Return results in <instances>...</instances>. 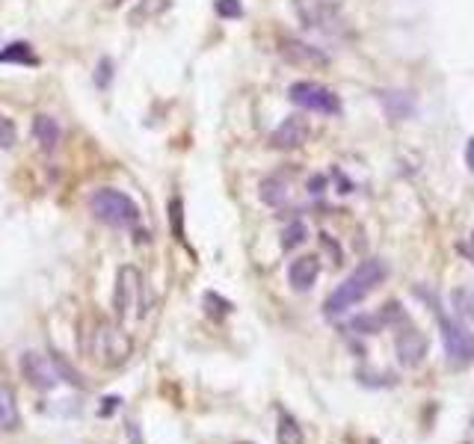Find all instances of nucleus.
<instances>
[{
    "mask_svg": "<svg viewBox=\"0 0 474 444\" xmlns=\"http://www.w3.org/2000/svg\"><path fill=\"white\" fill-rule=\"evenodd\" d=\"M21 370H24V379H27L33 388H39V391H54V388L62 382V376H60V368H57V358H54V356L24 353V358H21Z\"/></svg>",
    "mask_w": 474,
    "mask_h": 444,
    "instance_id": "nucleus-7",
    "label": "nucleus"
},
{
    "mask_svg": "<svg viewBox=\"0 0 474 444\" xmlns=\"http://www.w3.org/2000/svg\"><path fill=\"white\" fill-rule=\"evenodd\" d=\"M128 438H130V444H142V436H140V424H134V421L128 424Z\"/></svg>",
    "mask_w": 474,
    "mask_h": 444,
    "instance_id": "nucleus-26",
    "label": "nucleus"
},
{
    "mask_svg": "<svg viewBox=\"0 0 474 444\" xmlns=\"http://www.w3.org/2000/svg\"><path fill=\"white\" fill-rule=\"evenodd\" d=\"M184 208H181V199L175 196V199H169V220H172V234H175V240H181L184 237Z\"/></svg>",
    "mask_w": 474,
    "mask_h": 444,
    "instance_id": "nucleus-22",
    "label": "nucleus"
},
{
    "mask_svg": "<svg viewBox=\"0 0 474 444\" xmlns=\"http://www.w3.org/2000/svg\"><path fill=\"white\" fill-rule=\"evenodd\" d=\"M386 278H388V264H386V261H379V258L362 261L332 293H329V300H326V305H323V314H326V317L344 314L347 308L359 305L365 296H371Z\"/></svg>",
    "mask_w": 474,
    "mask_h": 444,
    "instance_id": "nucleus-1",
    "label": "nucleus"
},
{
    "mask_svg": "<svg viewBox=\"0 0 474 444\" xmlns=\"http://www.w3.org/2000/svg\"><path fill=\"white\" fill-rule=\"evenodd\" d=\"M466 166L474 172V137H471L468 145H466Z\"/></svg>",
    "mask_w": 474,
    "mask_h": 444,
    "instance_id": "nucleus-27",
    "label": "nucleus"
},
{
    "mask_svg": "<svg viewBox=\"0 0 474 444\" xmlns=\"http://www.w3.org/2000/svg\"><path fill=\"white\" fill-rule=\"evenodd\" d=\"M0 62H18V65H39V57L27 42H12L0 51Z\"/></svg>",
    "mask_w": 474,
    "mask_h": 444,
    "instance_id": "nucleus-16",
    "label": "nucleus"
},
{
    "mask_svg": "<svg viewBox=\"0 0 474 444\" xmlns=\"http://www.w3.org/2000/svg\"><path fill=\"white\" fill-rule=\"evenodd\" d=\"M279 53H282V60L287 65H297V69H326L329 65V57L320 48H314L309 42H299V39H294V36L282 39Z\"/></svg>",
    "mask_w": 474,
    "mask_h": 444,
    "instance_id": "nucleus-10",
    "label": "nucleus"
},
{
    "mask_svg": "<svg viewBox=\"0 0 474 444\" xmlns=\"http://www.w3.org/2000/svg\"><path fill=\"white\" fill-rule=\"evenodd\" d=\"M101 403H104V406H101V418H107V415H113L118 409V403H122V400H118V397H104Z\"/></svg>",
    "mask_w": 474,
    "mask_h": 444,
    "instance_id": "nucleus-25",
    "label": "nucleus"
},
{
    "mask_svg": "<svg viewBox=\"0 0 474 444\" xmlns=\"http://www.w3.org/2000/svg\"><path fill=\"white\" fill-rule=\"evenodd\" d=\"M89 210L98 222L110 225V228H134L140 222L137 201L125 196L122 190H113V187H98V190L89 196Z\"/></svg>",
    "mask_w": 474,
    "mask_h": 444,
    "instance_id": "nucleus-2",
    "label": "nucleus"
},
{
    "mask_svg": "<svg viewBox=\"0 0 474 444\" xmlns=\"http://www.w3.org/2000/svg\"><path fill=\"white\" fill-rule=\"evenodd\" d=\"M279 444H302V433H299L297 421L291 418V415H285V412L279 418Z\"/></svg>",
    "mask_w": 474,
    "mask_h": 444,
    "instance_id": "nucleus-20",
    "label": "nucleus"
},
{
    "mask_svg": "<svg viewBox=\"0 0 474 444\" xmlns=\"http://www.w3.org/2000/svg\"><path fill=\"white\" fill-rule=\"evenodd\" d=\"M287 98H291L297 107L302 110H311V113H323V116H338L341 113V101L332 89H326L314 80H297L287 89Z\"/></svg>",
    "mask_w": 474,
    "mask_h": 444,
    "instance_id": "nucleus-6",
    "label": "nucleus"
},
{
    "mask_svg": "<svg viewBox=\"0 0 474 444\" xmlns=\"http://www.w3.org/2000/svg\"><path fill=\"white\" fill-rule=\"evenodd\" d=\"M379 101H383L386 116L391 119V122H403V119H409L415 113V98L409 95V92H383Z\"/></svg>",
    "mask_w": 474,
    "mask_h": 444,
    "instance_id": "nucleus-14",
    "label": "nucleus"
},
{
    "mask_svg": "<svg viewBox=\"0 0 474 444\" xmlns=\"http://www.w3.org/2000/svg\"><path fill=\"white\" fill-rule=\"evenodd\" d=\"M309 133H311V128H309L306 119H302V116H287L285 122L270 133V145L279 148V152H291V148L306 145Z\"/></svg>",
    "mask_w": 474,
    "mask_h": 444,
    "instance_id": "nucleus-11",
    "label": "nucleus"
},
{
    "mask_svg": "<svg viewBox=\"0 0 474 444\" xmlns=\"http://www.w3.org/2000/svg\"><path fill=\"white\" fill-rule=\"evenodd\" d=\"M454 305H456V311L463 314L466 320L474 323V288H463V290H456L454 293Z\"/></svg>",
    "mask_w": 474,
    "mask_h": 444,
    "instance_id": "nucleus-21",
    "label": "nucleus"
},
{
    "mask_svg": "<svg viewBox=\"0 0 474 444\" xmlns=\"http://www.w3.org/2000/svg\"><path fill=\"white\" fill-rule=\"evenodd\" d=\"M113 308H116V317L122 326H130L137 323L142 314H146V296H142V273L137 267H118V276H116V293H113Z\"/></svg>",
    "mask_w": 474,
    "mask_h": 444,
    "instance_id": "nucleus-3",
    "label": "nucleus"
},
{
    "mask_svg": "<svg viewBox=\"0 0 474 444\" xmlns=\"http://www.w3.org/2000/svg\"><path fill=\"white\" fill-rule=\"evenodd\" d=\"M306 237H309L306 222L294 220L291 225H285V231H282V249H285V252H291V249H297V246L306 243Z\"/></svg>",
    "mask_w": 474,
    "mask_h": 444,
    "instance_id": "nucleus-19",
    "label": "nucleus"
},
{
    "mask_svg": "<svg viewBox=\"0 0 474 444\" xmlns=\"http://www.w3.org/2000/svg\"><path fill=\"white\" fill-rule=\"evenodd\" d=\"M33 140L39 142V148H42L45 154L57 152V145H60V140H62V130H60V125H57V119L36 116V119H33Z\"/></svg>",
    "mask_w": 474,
    "mask_h": 444,
    "instance_id": "nucleus-13",
    "label": "nucleus"
},
{
    "mask_svg": "<svg viewBox=\"0 0 474 444\" xmlns=\"http://www.w3.org/2000/svg\"><path fill=\"white\" fill-rule=\"evenodd\" d=\"M439 329H442V344L445 356L451 368H466L474 361V335L454 317L439 314Z\"/></svg>",
    "mask_w": 474,
    "mask_h": 444,
    "instance_id": "nucleus-5",
    "label": "nucleus"
},
{
    "mask_svg": "<svg viewBox=\"0 0 474 444\" xmlns=\"http://www.w3.org/2000/svg\"><path fill=\"white\" fill-rule=\"evenodd\" d=\"M130 335L118 326H110V323H98L95 332H92V344H89V353L92 358L98 361L101 368H118L122 361L130 356Z\"/></svg>",
    "mask_w": 474,
    "mask_h": 444,
    "instance_id": "nucleus-4",
    "label": "nucleus"
},
{
    "mask_svg": "<svg viewBox=\"0 0 474 444\" xmlns=\"http://www.w3.org/2000/svg\"><path fill=\"white\" fill-rule=\"evenodd\" d=\"M318 276H320L318 255H302V258L291 261V267H287V281H291V288L299 290V293L311 290L314 281H318Z\"/></svg>",
    "mask_w": 474,
    "mask_h": 444,
    "instance_id": "nucleus-12",
    "label": "nucleus"
},
{
    "mask_svg": "<svg viewBox=\"0 0 474 444\" xmlns=\"http://www.w3.org/2000/svg\"><path fill=\"white\" fill-rule=\"evenodd\" d=\"M394 353H398V361L403 368H418L427 356V338L412 326L409 320H403L398 326V335H394Z\"/></svg>",
    "mask_w": 474,
    "mask_h": 444,
    "instance_id": "nucleus-9",
    "label": "nucleus"
},
{
    "mask_svg": "<svg viewBox=\"0 0 474 444\" xmlns=\"http://www.w3.org/2000/svg\"><path fill=\"white\" fill-rule=\"evenodd\" d=\"M347 329L359 332V335H377V332L386 329V320H383V314H359V317L350 320Z\"/></svg>",
    "mask_w": 474,
    "mask_h": 444,
    "instance_id": "nucleus-18",
    "label": "nucleus"
},
{
    "mask_svg": "<svg viewBox=\"0 0 474 444\" xmlns=\"http://www.w3.org/2000/svg\"><path fill=\"white\" fill-rule=\"evenodd\" d=\"M217 12L222 18H241L243 6H241V0H217Z\"/></svg>",
    "mask_w": 474,
    "mask_h": 444,
    "instance_id": "nucleus-24",
    "label": "nucleus"
},
{
    "mask_svg": "<svg viewBox=\"0 0 474 444\" xmlns=\"http://www.w3.org/2000/svg\"><path fill=\"white\" fill-rule=\"evenodd\" d=\"M21 426V415H18V400L15 391L9 385L0 382V429H18Z\"/></svg>",
    "mask_w": 474,
    "mask_h": 444,
    "instance_id": "nucleus-15",
    "label": "nucleus"
},
{
    "mask_svg": "<svg viewBox=\"0 0 474 444\" xmlns=\"http://www.w3.org/2000/svg\"><path fill=\"white\" fill-rule=\"evenodd\" d=\"M297 12L306 21V27H314V30H323V33H338L341 24H344L341 9L332 0H297Z\"/></svg>",
    "mask_w": 474,
    "mask_h": 444,
    "instance_id": "nucleus-8",
    "label": "nucleus"
},
{
    "mask_svg": "<svg viewBox=\"0 0 474 444\" xmlns=\"http://www.w3.org/2000/svg\"><path fill=\"white\" fill-rule=\"evenodd\" d=\"M326 181L320 178V175H318V178H311V193H320V187H323Z\"/></svg>",
    "mask_w": 474,
    "mask_h": 444,
    "instance_id": "nucleus-28",
    "label": "nucleus"
},
{
    "mask_svg": "<svg viewBox=\"0 0 474 444\" xmlns=\"http://www.w3.org/2000/svg\"><path fill=\"white\" fill-rule=\"evenodd\" d=\"M18 137V130H15V122H12L9 116L0 113V148H9L12 142H15Z\"/></svg>",
    "mask_w": 474,
    "mask_h": 444,
    "instance_id": "nucleus-23",
    "label": "nucleus"
},
{
    "mask_svg": "<svg viewBox=\"0 0 474 444\" xmlns=\"http://www.w3.org/2000/svg\"><path fill=\"white\" fill-rule=\"evenodd\" d=\"M261 199H264L270 208H279L287 199V184L282 178H264L261 181Z\"/></svg>",
    "mask_w": 474,
    "mask_h": 444,
    "instance_id": "nucleus-17",
    "label": "nucleus"
}]
</instances>
